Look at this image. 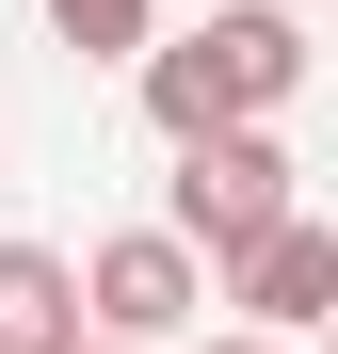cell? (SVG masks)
I'll list each match as a JSON object with an SVG mask.
<instances>
[{
	"instance_id": "cell-1",
	"label": "cell",
	"mask_w": 338,
	"mask_h": 354,
	"mask_svg": "<svg viewBox=\"0 0 338 354\" xmlns=\"http://www.w3.org/2000/svg\"><path fill=\"white\" fill-rule=\"evenodd\" d=\"M145 65V129L194 145V129H274V113L306 97V17H274V0H225L209 32L178 48H129Z\"/></svg>"
},
{
	"instance_id": "cell-2",
	"label": "cell",
	"mask_w": 338,
	"mask_h": 354,
	"mask_svg": "<svg viewBox=\"0 0 338 354\" xmlns=\"http://www.w3.org/2000/svg\"><path fill=\"white\" fill-rule=\"evenodd\" d=\"M290 209H306V177H290V145H274V129H194L178 177H161V225H178L209 274L242 258L258 225H290Z\"/></svg>"
},
{
	"instance_id": "cell-3",
	"label": "cell",
	"mask_w": 338,
	"mask_h": 354,
	"mask_svg": "<svg viewBox=\"0 0 338 354\" xmlns=\"http://www.w3.org/2000/svg\"><path fill=\"white\" fill-rule=\"evenodd\" d=\"M209 306V258L178 242V225H129V242H97L81 258V338H129V354H161Z\"/></svg>"
},
{
	"instance_id": "cell-4",
	"label": "cell",
	"mask_w": 338,
	"mask_h": 354,
	"mask_svg": "<svg viewBox=\"0 0 338 354\" xmlns=\"http://www.w3.org/2000/svg\"><path fill=\"white\" fill-rule=\"evenodd\" d=\"M225 290H242V322H258V338H306V322L338 306V225H306V209H290V225H258V242L225 258Z\"/></svg>"
},
{
	"instance_id": "cell-5",
	"label": "cell",
	"mask_w": 338,
	"mask_h": 354,
	"mask_svg": "<svg viewBox=\"0 0 338 354\" xmlns=\"http://www.w3.org/2000/svg\"><path fill=\"white\" fill-rule=\"evenodd\" d=\"M81 338V274L48 242H0V354H65Z\"/></svg>"
},
{
	"instance_id": "cell-6",
	"label": "cell",
	"mask_w": 338,
	"mask_h": 354,
	"mask_svg": "<svg viewBox=\"0 0 338 354\" xmlns=\"http://www.w3.org/2000/svg\"><path fill=\"white\" fill-rule=\"evenodd\" d=\"M48 32H65L81 65H129V48H161V32H145V0H48Z\"/></svg>"
},
{
	"instance_id": "cell-7",
	"label": "cell",
	"mask_w": 338,
	"mask_h": 354,
	"mask_svg": "<svg viewBox=\"0 0 338 354\" xmlns=\"http://www.w3.org/2000/svg\"><path fill=\"white\" fill-rule=\"evenodd\" d=\"M209 354H306V338H258V322H242V338H209Z\"/></svg>"
},
{
	"instance_id": "cell-8",
	"label": "cell",
	"mask_w": 338,
	"mask_h": 354,
	"mask_svg": "<svg viewBox=\"0 0 338 354\" xmlns=\"http://www.w3.org/2000/svg\"><path fill=\"white\" fill-rule=\"evenodd\" d=\"M65 354H129V338H65Z\"/></svg>"
}]
</instances>
